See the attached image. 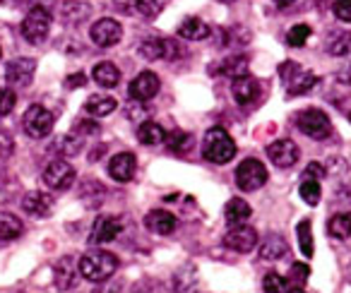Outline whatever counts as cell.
Listing matches in <instances>:
<instances>
[{"label":"cell","instance_id":"15","mask_svg":"<svg viewBox=\"0 0 351 293\" xmlns=\"http://www.w3.org/2000/svg\"><path fill=\"white\" fill-rule=\"evenodd\" d=\"M80 274V262H75V257H60L53 267V281L60 291H70V288L77 286Z\"/></svg>","mask_w":351,"mask_h":293},{"label":"cell","instance_id":"31","mask_svg":"<svg viewBox=\"0 0 351 293\" xmlns=\"http://www.w3.org/2000/svg\"><path fill=\"white\" fill-rule=\"evenodd\" d=\"M298 192H301V200L306 202V205H311V207H315L317 202H320V197H322V188H320V183H317L315 178H308V181H303L301 188H298Z\"/></svg>","mask_w":351,"mask_h":293},{"label":"cell","instance_id":"47","mask_svg":"<svg viewBox=\"0 0 351 293\" xmlns=\"http://www.w3.org/2000/svg\"><path fill=\"white\" fill-rule=\"evenodd\" d=\"M99 293H123L121 286H108V288H101Z\"/></svg>","mask_w":351,"mask_h":293},{"label":"cell","instance_id":"13","mask_svg":"<svg viewBox=\"0 0 351 293\" xmlns=\"http://www.w3.org/2000/svg\"><path fill=\"white\" fill-rule=\"evenodd\" d=\"M224 245L229 250H236V253H250L258 245V231L253 226L239 224L224 235Z\"/></svg>","mask_w":351,"mask_h":293},{"label":"cell","instance_id":"21","mask_svg":"<svg viewBox=\"0 0 351 293\" xmlns=\"http://www.w3.org/2000/svg\"><path fill=\"white\" fill-rule=\"evenodd\" d=\"M250 214H253V209H250L248 202L241 200V197L229 200V202H226V207H224V219H226V224H231V226L245 224V221L250 219Z\"/></svg>","mask_w":351,"mask_h":293},{"label":"cell","instance_id":"3","mask_svg":"<svg viewBox=\"0 0 351 293\" xmlns=\"http://www.w3.org/2000/svg\"><path fill=\"white\" fill-rule=\"evenodd\" d=\"M296 127L311 140H327L332 135V123L330 118L325 116L317 108H306V111L298 113L296 118Z\"/></svg>","mask_w":351,"mask_h":293},{"label":"cell","instance_id":"27","mask_svg":"<svg viewBox=\"0 0 351 293\" xmlns=\"http://www.w3.org/2000/svg\"><path fill=\"white\" fill-rule=\"evenodd\" d=\"M25 233V224L15 214H0V240H15Z\"/></svg>","mask_w":351,"mask_h":293},{"label":"cell","instance_id":"17","mask_svg":"<svg viewBox=\"0 0 351 293\" xmlns=\"http://www.w3.org/2000/svg\"><path fill=\"white\" fill-rule=\"evenodd\" d=\"M123 231L121 219H113V216H99L94 221V229L89 233V245H99V243H111L118 238V233Z\"/></svg>","mask_w":351,"mask_h":293},{"label":"cell","instance_id":"49","mask_svg":"<svg viewBox=\"0 0 351 293\" xmlns=\"http://www.w3.org/2000/svg\"><path fill=\"white\" fill-rule=\"evenodd\" d=\"M219 3H234V0H219Z\"/></svg>","mask_w":351,"mask_h":293},{"label":"cell","instance_id":"6","mask_svg":"<svg viewBox=\"0 0 351 293\" xmlns=\"http://www.w3.org/2000/svg\"><path fill=\"white\" fill-rule=\"evenodd\" d=\"M51 29V15L44 8H34V10L27 12L25 22H22V36L32 44H39L41 39H46Z\"/></svg>","mask_w":351,"mask_h":293},{"label":"cell","instance_id":"11","mask_svg":"<svg viewBox=\"0 0 351 293\" xmlns=\"http://www.w3.org/2000/svg\"><path fill=\"white\" fill-rule=\"evenodd\" d=\"M231 94H234V99H236L239 106H250V103H255L260 99L263 87H260L258 79L250 77V75L245 73V75L234 77V82H231Z\"/></svg>","mask_w":351,"mask_h":293},{"label":"cell","instance_id":"42","mask_svg":"<svg viewBox=\"0 0 351 293\" xmlns=\"http://www.w3.org/2000/svg\"><path fill=\"white\" fill-rule=\"evenodd\" d=\"M82 132H84V135H92V132L97 135V132H99V125H97V123H92V120H80L77 125H75V135L82 137Z\"/></svg>","mask_w":351,"mask_h":293},{"label":"cell","instance_id":"44","mask_svg":"<svg viewBox=\"0 0 351 293\" xmlns=\"http://www.w3.org/2000/svg\"><path fill=\"white\" fill-rule=\"evenodd\" d=\"M84 82H87V77H84L82 73H77V75H73V77L68 79V87H70V89H75V87H82Z\"/></svg>","mask_w":351,"mask_h":293},{"label":"cell","instance_id":"50","mask_svg":"<svg viewBox=\"0 0 351 293\" xmlns=\"http://www.w3.org/2000/svg\"><path fill=\"white\" fill-rule=\"evenodd\" d=\"M0 58H3V49H0Z\"/></svg>","mask_w":351,"mask_h":293},{"label":"cell","instance_id":"19","mask_svg":"<svg viewBox=\"0 0 351 293\" xmlns=\"http://www.w3.org/2000/svg\"><path fill=\"white\" fill-rule=\"evenodd\" d=\"M22 207H25L27 214L36 216V219H44V216L51 214V209H53V197L49 195V192H27V197L22 200Z\"/></svg>","mask_w":351,"mask_h":293},{"label":"cell","instance_id":"40","mask_svg":"<svg viewBox=\"0 0 351 293\" xmlns=\"http://www.w3.org/2000/svg\"><path fill=\"white\" fill-rule=\"evenodd\" d=\"M308 277H311L308 264H293L291 272H289V281H291L293 286H303V283L308 281Z\"/></svg>","mask_w":351,"mask_h":293},{"label":"cell","instance_id":"34","mask_svg":"<svg viewBox=\"0 0 351 293\" xmlns=\"http://www.w3.org/2000/svg\"><path fill=\"white\" fill-rule=\"evenodd\" d=\"M248 70V60L243 55H236V58H226L224 63L219 65L221 75H229V77H239V75H245Z\"/></svg>","mask_w":351,"mask_h":293},{"label":"cell","instance_id":"5","mask_svg":"<svg viewBox=\"0 0 351 293\" xmlns=\"http://www.w3.org/2000/svg\"><path fill=\"white\" fill-rule=\"evenodd\" d=\"M53 113L49 111V108L44 106H29L25 113V118H22V127H25V132L29 137H34V140H41V137H46L51 130H53Z\"/></svg>","mask_w":351,"mask_h":293},{"label":"cell","instance_id":"39","mask_svg":"<svg viewBox=\"0 0 351 293\" xmlns=\"http://www.w3.org/2000/svg\"><path fill=\"white\" fill-rule=\"evenodd\" d=\"M15 103H17L15 92L8 87H0V116H8L15 108Z\"/></svg>","mask_w":351,"mask_h":293},{"label":"cell","instance_id":"24","mask_svg":"<svg viewBox=\"0 0 351 293\" xmlns=\"http://www.w3.org/2000/svg\"><path fill=\"white\" fill-rule=\"evenodd\" d=\"M289 245L282 235H267V238L260 243V257L267 259V262H274V259H282L287 255Z\"/></svg>","mask_w":351,"mask_h":293},{"label":"cell","instance_id":"10","mask_svg":"<svg viewBox=\"0 0 351 293\" xmlns=\"http://www.w3.org/2000/svg\"><path fill=\"white\" fill-rule=\"evenodd\" d=\"M267 159L277 168H291L301 159V149L293 140H277L267 144Z\"/></svg>","mask_w":351,"mask_h":293},{"label":"cell","instance_id":"12","mask_svg":"<svg viewBox=\"0 0 351 293\" xmlns=\"http://www.w3.org/2000/svg\"><path fill=\"white\" fill-rule=\"evenodd\" d=\"M34 70H36L34 58H15L12 63H8L5 79L10 82V87H15V89L29 87L32 79H34Z\"/></svg>","mask_w":351,"mask_h":293},{"label":"cell","instance_id":"36","mask_svg":"<svg viewBox=\"0 0 351 293\" xmlns=\"http://www.w3.org/2000/svg\"><path fill=\"white\" fill-rule=\"evenodd\" d=\"M311 39V27L308 25H296V27H291L289 29V34H287V44L289 46H296V49H301L306 41Z\"/></svg>","mask_w":351,"mask_h":293},{"label":"cell","instance_id":"52","mask_svg":"<svg viewBox=\"0 0 351 293\" xmlns=\"http://www.w3.org/2000/svg\"><path fill=\"white\" fill-rule=\"evenodd\" d=\"M0 5H3V0H0Z\"/></svg>","mask_w":351,"mask_h":293},{"label":"cell","instance_id":"7","mask_svg":"<svg viewBox=\"0 0 351 293\" xmlns=\"http://www.w3.org/2000/svg\"><path fill=\"white\" fill-rule=\"evenodd\" d=\"M44 181L51 190H68L75 183V168L65 159H53V162L46 164Z\"/></svg>","mask_w":351,"mask_h":293},{"label":"cell","instance_id":"2","mask_svg":"<svg viewBox=\"0 0 351 293\" xmlns=\"http://www.w3.org/2000/svg\"><path fill=\"white\" fill-rule=\"evenodd\" d=\"M118 269V257L106 250H92L80 259V274L89 281H106Z\"/></svg>","mask_w":351,"mask_h":293},{"label":"cell","instance_id":"18","mask_svg":"<svg viewBox=\"0 0 351 293\" xmlns=\"http://www.w3.org/2000/svg\"><path fill=\"white\" fill-rule=\"evenodd\" d=\"M135 168H137V159L135 154L130 152H121L108 162V173L116 183H128L132 181L135 176Z\"/></svg>","mask_w":351,"mask_h":293},{"label":"cell","instance_id":"20","mask_svg":"<svg viewBox=\"0 0 351 293\" xmlns=\"http://www.w3.org/2000/svg\"><path fill=\"white\" fill-rule=\"evenodd\" d=\"M176 216L171 212H164V209H152L149 214L145 216V226L152 231V233H159V235H169L176 231Z\"/></svg>","mask_w":351,"mask_h":293},{"label":"cell","instance_id":"51","mask_svg":"<svg viewBox=\"0 0 351 293\" xmlns=\"http://www.w3.org/2000/svg\"><path fill=\"white\" fill-rule=\"evenodd\" d=\"M349 120H351V113H349Z\"/></svg>","mask_w":351,"mask_h":293},{"label":"cell","instance_id":"22","mask_svg":"<svg viewBox=\"0 0 351 293\" xmlns=\"http://www.w3.org/2000/svg\"><path fill=\"white\" fill-rule=\"evenodd\" d=\"M178 36L188 41H205L207 36H210V25L197 20V17H188V20H183L181 27H178Z\"/></svg>","mask_w":351,"mask_h":293},{"label":"cell","instance_id":"33","mask_svg":"<svg viewBox=\"0 0 351 293\" xmlns=\"http://www.w3.org/2000/svg\"><path fill=\"white\" fill-rule=\"evenodd\" d=\"M89 12H92V8L87 3H80V0H73V3H65L63 5V15L68 22H82Z\"/></svg>","mask_w":351,"mask_h":293},{"label":"cell","instance_id":"35","mask_svg":"<svg viewBox=\"0 0 351 293\" xmlns=\"http://www.w3.org/2000/svg\"><path fill=\"white\" fill-rule=\"evenodd\" d=\"M327 51H330L332 55H351V34H349V31H341V34H337L335 39L330 41Z\"/></svg>","mask_w":351,"mask_h":293},{"label":"cell","instance_id":"37","mask_svg":"<svg viewBox=\"0 0 351 293\" xmlns=\"http://www.w3.org/2000/svg\"><path fill=\"white\" fill-rule=\"evenodd\" d=\"M284 288H287V279H284L282 274H277V272L265 274V279H263V291L265 293H282Z\"/></svg>","mask_w":351,"mask_h":293},{"label":"cell","instance_id":"32","mask_svg":"<svg viewBox=\"0 0 351 293\" xmlns=\"http://www.w3.org/2000/svg\"><path fill=\"white\" fill-rule=\"evenodd\" d=\"M296 233H298V248L306 257H313V233H311V221L303 219L301 224L296 226Z\"/></svg>","mask_w":351,"mask_h":293},{"label":"cell","instance_id":"29","mask_svg":"<svg viewBox=\"0 0 351 293\" xmlns=\"http://www.w3.org/2000/svg\"><path fill=\"white\" fill-rule=\"evenodd\" d=\"M166 146H169L171 152H176V154H183V152H188L193 146V137L188 135V132H183V130H173L171 135H166Z\"/></svg>","mask_w":351,"mask_h":293},{"label":"cell","instance_id":"48","mask_svg":"<svg viewBox=\"0 0 351 293\" xmlns=\"http://www.w3.org/2000/svg\"><path fill=\"white\" fill-rule=\"evenodd\" d=\"M289 293H306V291H303L301 286H291V288H289Z\"/></svg>","mask_w":351,"mask_h":293},{"label":"cell","instance_id":"1","mask_svg":"<svg viewBox=\"0 0 351 293\" xmlns=\"http://www.w3.org/2000/svg\"><path fill=\"white\" fill-rule=\"evenodd\" d=\"M202 157L212 164H229L236 157V142L224 127H212L202 140Z\"/></svg>","mask_w":351,"mask_h":293},{"label":"cell","instance_id":"38","mask_svg":"<svg viewBox=\"0 0 351 293\" xmlns=\"http://www.w3.org/2000/svg\"><path fill=\"white\" fill-rule=\"evenodd\" d=\"M161 8H164V3H161V0H135V10L140 12V15L149 17V20L159 15Z\"/></svg>","mask_w":351,"mask_h":293},{"label":"cell","instance_id":"25","mask_svg":"<svg viewBox=\"0 0 351 293\" xmlns=\"http://www.w3.org/2000/svg\"><path fill=\"white\" fill-rule=\"evenodd\" d=\"M92 77L99 87L104 89H113L118 82H121V70L116 68L113 63H99L97 68L92 70Z\"/></svg>","mask_w":351,"mask_h":293},{"label":"cell","instance_id":"16","mask_svg":"<svg viewBox=\"0 0 351 293\" xmlns=\"http://www.w3.org/2000/svg\"><path fill=\"white\" fill-rule=\"evenodd\" d=\"M282 79H284V84H287L289 97H298V94H306V92H311V89L317 84L315 75L308 73V70H301L296 63H293V68H291V75L284 73Z\"/></svg>","mask_w":351,"mask_h":293},{"label":"cell","instance_id":"46","mask_svg":"<svg viewBox=\"0 0 351 293\" xmlns=\"http://www.w3.org/2000/svg\"><path fill=\"white\" fill-rule=\"evenodd\" d=\"M272 3H274L277 8H282V10H287V8H291L293 3H296V0H272Z\"/></svg>","mask_w":351,"mask_h":293},{"label":"cell","instance_id":"28","mask_svg":"<svg viewBox=\"0 0 351 293\" xmlns=\"http://www.w3.org/2000/svg\"><path fill=\"white\" fill-rule=\"evenodd\" d=\"M327 231L335 238H351V212L349 214H337L327 221Z\"/></svg>","mask_w":351,"mask_h":293},{"label":"cell","instance_id":"9","mask_svg":"<svg viewBox=\"0 0 351 293\" xmlns=\"http://www.w3.org/2000/svg\"><path fill=\"white\" fill-rule=\"evenodd\" d=\"M89 36H92V41L99 49H111V46H116L123 39V27L121 22L104 17V20L94 22L92 29H89Z\"/></svg>","mask_w":351,"mask_h":293},{"label":"cell","instance_id":"14","mask_svg":"<svg viewBox=\"0 0 351 293\" xmlns=\"http://www.w3.org/2000/svg\"><path fill=\"white\" fill-rule=\"evenodd\" d=\"M159 87H161L159 77H156L154 73H149V70H145V73H140L135 79H132L128 92H130L132 101H149V99L156 97Z\"/></svg>","mask_w":351,"mask_h":293},{"label":"cell","instance_id":"41","mask_svg":"<svg viewBox=\"0 0 351 293\" xmlns=\"http://www.w3.org/2000/svg\"><path fill=\"white\" fill-rule=\"evenodd\" d=\"M332 10H335L337 20L346 22V25H351V0H335Z\"/></svg>","mask_w":351,"mask_h":293},{"label":"cell","instance_id":"45","mask_svg":"<svg viewBox=\"0 0 351 293\" xmlns=\"http://www.w3.org/2000/svg\"><path fill=\"white\" fill-rule=\"evenodd\" d=\"M339 82L341 84H351V63L344 65V68L339 70Z\"/></svg>","mask_w":351,"mask_h":293},{"label":"cell","instance_id":"23","mask_svg":"<svg viewBox=\"0 0 351 293\" xmlns=\"http://www.w3.org/2000/svg\"><path fill=\"white\" fill-rule=\"evenodd\" d=\"M116 106L118 103L113 97H106V94H92V97L87 99V103H84V111L94 118H104V116H111V113L116 111Z\"/></svg>","mask_w":351,"mask_h":293},{"label":"cell","instance_id":"43","mask_svg":"<svg viewBox=\"0 0 351 293\" xmlns=\"http://www.w3.org/2000/svg\"><path fill=\"white\" fill-rule=\"evenodd\" d=\"M306 176L308 178H315V181H320V178H325V166H322V164L311 162L306 166Z\"/></svg>","mask_w":351,"mask_h":293},{"label":"cell","instance_id":"26","mask_svg":"<svg viewBox=\"0 0 351 293\" xmlns=\"http://www.w3.org/2000/svg\"><path fill=\"white\" fill-rule=\"evenodd\" d=\"M137 140L147 146H154V144H161L166 140V130L159 125V123H152V120H145L140 127H137Z\"/></svg>","mask_w":351,"mask_h":293},{"label":"cell","instance_id":"4","mask_svg":"<svg viewBox=\"0 0 351 293\" xmlns=\"http://www.w3.org/2000/svg\"><path fill=\"white\" fill-rule=\"evenodd\" d=\"M267 183V168L258 159H245L236 168V186L243 192H255Z\"/></svg>","mask_w":351,"mask_h":293},{"label":"cell","instance_id":"8","mask_svg":"<svg viewBox=\"0 0 351 293\" xmlns=\"http://www.w3.org/2000/svg\"><path fill=\"white\" fill-rule=\"evenodd\" d=\"M140 55L145 60H178L181 58V49L173 39H145L140 44Z\"/></svg>","mask_w":351,"mask_h":293},{"label":"cell","instance_id":"30","mask_svg":"<svg viewBox=\"0 0 351 293\" xmlns=\"http://www.w3.org/2000/svg\"><path fill=\"white\" fill-rule=\"evenodd\" d=\"M173 286H176V291H178V293H195L197 291V277H195V272H193L191 267L181 269V272L176 274Z\"/></svg>","mask_w":351,"mask_h":293}]
</instances>
